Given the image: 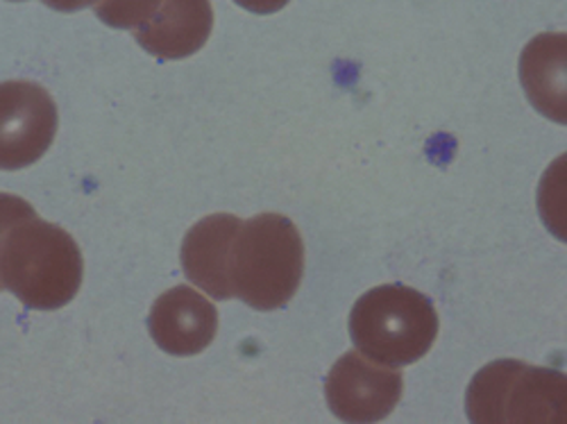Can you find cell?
Masks as SVG:
<instances>
[{
  "instance_id": "cell-10",
  "label": "cell",
  "mask_w": 567,
  "mask_h": 424,
  "mask_svg": "<svg viewBox=\"0 0 567 424\" xmlns=\"http://www.w3.org/2000/svg\"><path fill=\"white\" fill-rule=\"evenodd\" d=\"M567 34L551 32L534 37L519 58V80L527 91L529 103L554 123H567L565 101V66H567Z\"/></svg>"
},
{
  "instance_id": "cell-4",
  "label": "cell",
  "mask_w": 567,
  "mask_h": 424,
  "mask_svg": "<svg viewBox=\"0 0 567 424\" xmlns=\"http://www.w3.org/2000/svg\"><path fill=\"white\" fill-rule=\"evenodd\" d=\"M465 411L475 424H560L567 415V380L551 368L499 359L472 376Z\"/></svg>"
},
{
  "instance_id": "cell-9",
  "label": "cell",
  "mask_w": 567,
  "mask_h": 424,
  "mask_svg": "<svg viewBox=\"0 0 567 424\" xmlns=\"http://www.w3.org/2000/svg\"><path fill=\"white\" fill-rule=\"evenodd\" d=\"M241 218L231 214H214L196 223L182 241V270L186 279L214 300H231L229 255Z\"/></svg>"
},
{
  "instance_id": "cell-5",
  "label": "cell",
  "mask_w": 567,
  "mask_h": 424,
  "mask_svg": "<svg viewBox=\"0 0 567 424\" xmlns=\"http://www.w3.org/2000/svg\"><path fill=\"white\" fill-rule=\"evenodd\" d=\"M58 125V105L41 84L0 82V170L37 164L53 146Z\"/></svg>"
},
{
  "instance_id": "cell-8",
  "label": "cell",
  "mask_w": 567,
  "mask_h": 424,
  "mask_svg": "<svg viewBox=\"0 0 567 424\" xmlns=\"http://www.w3.org/2000/svg\"><path fill=\"white\" fill-rule=\"evenodd\" d=\"M212 30V0H159L153 17L134 30V39L157 60H186L209 41Z\"/></svg>"
},
{
  "instance_id": "cell-3",
  "label": "cell",
  "mask_w": 567,
  "mask_h": 424,
  "mask_svg": "<svg viewBox=\"0 0 567 424\" xmlns=\"http://www.w3.org/2000/svg\"><path fill=\"white\" fill-rule=\"evenodd\" d=\"M439 324L434 302L404 285L365 291L348 320L357 350L391 368H406L427 354L436 343Z\"/></svg>"
},
{
  "instance_id": "cell-7",
  "label": "cell",
  "mask_w": 567,
  "mask_h": 424,
  "mask_svg": "<svg viewBox=\"0 0 567 424\" xmlns=\"http://www.w3.org/2000/svg\"><path fill=\"white\" fill-rule=\"evenodd\" d=\"M148 332L159 350L173 356H196L218 334V311L198 291L175 287L157 298L148 316Z\"/></svg>"
},
{
  "instance_id": "cell-15",
  "label": "cell",
  "mask_w": 567,
  "mask_h": 424,
  "mask_svg": "<svg viewBox=\"0 0 567 424\" xmlns=\"http://www.w3.org/2000/svg\"><path fill=\"white\" fill-rule=\"evenodd\" d=\"M12 3H23V0H12Z\"/></svg>"
},
{
  "instance_id": "cell-1",
  "label": "cell",
  "mask_w": 567,
  "mask_h": 424,
  "mask_svg": "<svg viewBox=\"0 0 567 424\" xmlns=\"http://www.w3.org/2000/svg\"><path fill=\"white\" fill-rule=\"evenodd\" d=\"M84 261L66 229L37 216H19L0 234V291L32 311L64 309L82 287Z\"/></svg>"
},
{
  "instance_id": "cell-6",
  "label": "cell",
  "mask_w": 567,
  "mask_h": 424,
  "mask_svg": "<svg viewBox=\"0 0 567 424\" xmlns=\"http://www.w3.org/2000/svg\"><path fill=\"white\" fill-rule=\"evenodd\" d=\"M402 393V374L361 352L343 354L324 380L327 406L341 422H382L395 411Z\"/></svg>"
},
{
  "instance_id": "cell-12",
  "label": "cell",
  "mask_w": 567,
  "mask_h": 424,
  "mask_svg": "<svg viewBox=\"0 0 567 424\" xmlns=\"http://www.w3.org/2000/svg\"><path fill=\"white\" fill-rule=\"evenodd\" d=\"M30 209L32 205L25 203L23 198L12 194H0V234L8 229L10 223H14L19 216H23Z\"/></svg>"
},
{
  "instance_id": "cell-11",
  "label": "cell",
  "mask_w": 567,
  "mask_h": 424,
  "mask_svg": "<svg viewBox=\"0 0 567 424\" xmlns=\"http://www.w3.org/2000/svg\"><path fill=\"white\" fill-rule=\"evenodd\" d=\"M159 0H103L96 8L99 19L116 30H136L157 10Z\"/></svg>"
},
{
  "instance_id": "cell-14",
  "label": "cell",
  "mask_w": 567,
  "mask_h": 424,
  "mask_svg": "<svg viewBox=\"0 0 567 424\" xmlns=\"http://www.w3.org/2000/svg\"><path fill=\"white\" fill-rule=\"evenodd\" d=\"M55 12H80L84 8H96L103 0H43Z\"/></svg>"
},
{
  "instance_id": "cell-13",
  "label": "cell",
  "mask_w": 567,
  "mask_h": 424,
  "mask_svg": "<svg viewBox=\"0 0 567 424\" xmlns=\"http://www.w3.org/2000/svg\"><path fill=\"white\" fill-rule=\"evenodd\" d=\"M234 3L252 14L266 17V14H275V12L284 10L291 3V0H234Z\"/></svg>"
},
{
  "instance_id": "cell-2",
  "label": "cell",
  "mask_w": 567,
  "mask_h": 424,
  "mask_svg": "<svg viewBox=\"0 0 567 424\" xmlns=\"http://www.w3.org/2000/svg\"><path fill=\"white\" fill-rule=\"evenodd\" d=\"M305 275V244L296 223L281 214L241 220L229 255V287L255 311L287 307Z\"/></svg>"
}]
</instances>
